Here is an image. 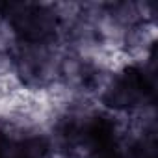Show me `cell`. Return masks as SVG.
I'll use <instances>...</instances> for the list:
<instances>
[{
	"instance_id": "cell-1",
	"label": "cell",
	"mask_w": 158,
	"mask_h": 158,
	"mask_svg": "<svg viewBox=\"0 0 158 158\" xmlns=\"http://www.w3.org/2000/svg\"><path fill=\"white\" fill-rule=\"evenodd\" d=\"M19 47V39H17V30L13 26V23L0 15V54H13Z\"/></svg>"
}]
</instances>
